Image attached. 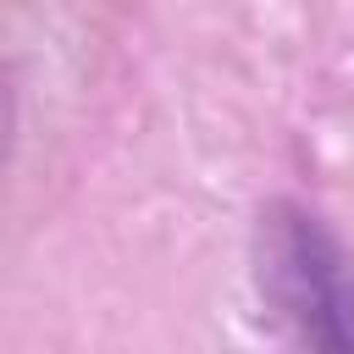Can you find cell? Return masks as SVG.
Instances as JSON below:
<instances>
[{"label":"cell","instance_id":"cell-1","mask_svg":"<svg viewBox=\"0 0 354 354\" xmlns=\"http://www.w3.org/2000/svg\"><path fill=\"white\" fill-rule=\"evenodd\" d=\"M260 277L299 354H354V260L304 205L282 199L260 227Z\"/></svg>","mask_w":354,"mask_h":354}]
</instances>
